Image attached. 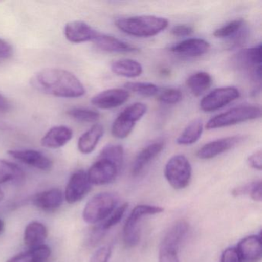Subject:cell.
Here are the masks:
<instances>
[{"label": "cell", "mask_w": 262, "mask_h": 262, "mask_svg": "<svg viewBox=\"0 0 262 262\" xmlns=\"http://www.w3.org/2000/svg\"><path fill=\"white\" fill-rule=\"evenodd\" d=\"M187 86L194 96H200L209 90L212 84V78L205 72H198L188 77Z\"/></svg>", "instance_id": "27"}, {"label": "cell", "mask_w": 262, "mask_h": 262, "mask_svg": "<svg viewBox=\"0 0 262 262\" xmlns=\"http://www.w3.org/2000/svg\"><path fill=\"white\" fill-rule=\"evenodd\" d=\"M13 48L11 44L4 39H0V62L8 60L13 56Z\"/></svg>", "instance_id": "39"}, {"label": "cell", "mask_w": 262, "mask_h": 262, "mask_svg": "<svg viewBox=\"0 0 262 262\" xmlns=\"http://www.w3.org/2000/svg\"><path fill=\"white\" fill-rule=\"evenodd\" d=\"M128 206V204L125 202V203L122 204L121 206H119V208L115 209L114 211L107 217L106 220L101 225L102 229L106 231L107 230L110 229L115 225H117L123 217Z\"/></svg>", "instance_id": "34"}, {"label": "cell", "mask_w": 262, "mask_h": 262, "mask_svg": "<svg viewBox=\"0 0 262 262\" xmlns=\"http://www.w3.org/2000/svg\"><path fill=\"white\" fill-rule=\"evenodd\" d=\"M129 96V93L124 89H110L93 96L91 103L101 110H111L123 105Z\"/></svg>", "instance_id": "12"}, {"label": "cell", "mask_w": 262, "mask_h": 262, "mask_svg": "<svg viewBox=\"0 0 262 262\" xmlns=\"http://www.w3.org/2000/svg\"><path fill=\"white\" fill-rule=\"evenodd\" d=\"M99 159L110 161L120 169L124 161L123 147L120 145H115V144L107 145L101 151Z\"/></svg>", "instance_id": "30"}, {"label": "cell", "mask_w": 262, "mask_h": 262, "mask_svg": "<svg viewBox=\"0 0 262 262\" xmlns=\"http://www.w3.org/2000/svg\"><path fill=\"white\" fill-rule=\"evenodd\" d=\"M118 200L111 193H99L85 205L82 219L86 223L95 225L106 219L114 211Z\"/></svg>", "instance_id": "5"}, {"label": "cell", "mask_w": 262, "mask_h": 262, "mask_svg": "<svg viewBox=\"0 0 262 262\" xmlns=\"http://www.w3.org/2000/svg\"><path fill=\"white\" fill-rule=\"evenodd\" d=\"M171 34L177 37H185L192 34L194 29L191 26L178 25L173 27L171 30Z\"/></svg>", "instance_id": "41"}, {"label": "cell", "mask_w": 262, "mask_h": 262, "mask_svg": "<svg viewBox=\"0 0 262 262\" xmlns=\"http://www.w3.org/2000/svg\"><path fill=\"white\" fill-rule=\"evenodd\" d=\"M119 168L110 161L99 159L87 171L92 185H104L111 183L117 177Z\"/></svg>", "instance_id": "10"}, {"label": "cell", "mask_w": 262, "mask_h": 262, "mask_svg": "<svg viewBox=\"0 0 262 262\" xmlns=\"http://www.w3.org/2000/svg\"><path fill=\"white\" fill-rule=\"evenodd\" d=\"M192 168L188 159L183 155L171 157L165 167V179L176 190L184 189L191 182Z\"/></svg>", "instance_id": "6"}, {"label": "cell", "mask_w": 262, "mask_h": 262, "mask_svg": "<svg viewBox=\"0 0 262 262\" xmlns=\"http://www.w3.org/2000/svg\"><path fill=\"white\" fill-rule=\"evenodd\" d=\"M236 248L244 262H259L261 260L262 245L260 234L244 237L238 242Z\"/></svg>", "instance_id": "15"}, {"label": "cell", "mask_w": 262, "mask_h": 262, "mask_svg": "<svg viewBox=\"0 0 262 262\" xmlns=\"http://www.w3.org/2000/svg\"><path fill=\"white\" fill-rule=\"evenodd\" d=\"M204 126L202 119H195L191 121L176 139L180 145H190L196 143L202 137Z\"/></svg>", "instance_id": "26"}, {"label": "cell", "mask_w": 262, "mask_h": 262, "mask_svg": "<svg viewBox=\"0 0 262 262\" xmlns=\"http://www.w3.org/2000/svg\"><path fill=\"white\" fill-rule=\"evenodd\" d=\"M179 251L168 248H160L159 262H180L178 255Z\"/></svg>", "instance_id": "38"}, {"label": "cell", "mask_w": 262, "mask_h": 262, "mask_svg": "<svg viewBox=\"0 0 262 262\" xmlns=\"http://www.w3.org/2000/svg\"><path fill=\"white\" fill-rule=\"evenodd\" d=\"M210 47L209 42L205 39L191 38L173 46L171 51L186 57H199L206 54L209 51Z\"/></svg>", "instance_id": "16"}, {"label": "cell", "mask_w": 262, "mask_h": 262, "mask_svg": "<svg viewBox=\"0 0 262 262\" xmlns=\"http://www.w3.org/2000/svg\"><path fill=\"white\" fill-rule=\"evenodd\" d=\"M238 60L241 64L246 68L254 69V70H257L261 68L262 61V47L261 45L253 48L248 49L241 52L238 55Z\"/></svg>", "instance_id": "29"}, {"label": "cell", "mask_w": 262, "mask_h": 262, "mask_svg": "<svg viewBox=\"0 0 262 262\" xmlns=\"http://www.w3.org/2000/svg\"><path fill=\"white\" fill-rule=\"evenodd\" d=\"M11 108V104L7 100V98L0 94V112L5 113Z\"/></svg>", "instance_id": "44"}, {"label": "cell", "mask_w": 262, "mask_h": 262, "mask_svg": "<svg viewBox=\"0 0 262 262\" xmlns=\"http://www.w3.org/2000/svg\"><path fill=\"white\" fill-rule=\"evenodd\" d=\"M92 185L86 171L78 170L70 177L66 188L64 197L69 204L76 203L90 192Z\"/></svg>", "instance_id": "9"}, {"label": "cell", "mask_w": 262, "mask_h": 262, "mask_svg": "<svg viewBox=\"0 0 262 262\" xmlns=\"http://www.w3.org/2000/svg\"><path fill=\"white\" fill-rule=\"evenodd\" d=\"M220 262H244L236 247L226 248L221 255Z\"/></svg>", "instance_id": "37"}, {"label": "cell", "mask_w": 262, "mask_h": 262, "mask_svg": "<svg viewBox=\"0 0 262 262\" xmlns=\"http://www.w3.org/2000/svg\"><path fill=\"white\" fill-rule=\"evenodd\" d=\"M248 165L254 169L261 171L262 169V152L260 150L253 153L248 156L247 159Z\"/></svg>", "instance_id": "40"}, {"label": "cell", "mask_w": 262, "mask_h": 262, "mask_svg": "<svg viewBox=\"0 0 262 262\" xmlns=\"http://www.w3.org/2000/svg\"><path fill=\"white\" fill-rule=\"evenodd\" d=\"M165 148L163 140H158L147 145L136 156L132 167V173L133 176H138L145 167H146L155 158L157 157Z\"/></svg>", "instance_id": "17"}, {"label": "cell", "mask_w": 262, "mask_h": 262, "mask_svg": "<svg viewBox=\"0 0 262 262\" xmlns=\"http://www.w3.org/2000/svg\"><path fill=\"white\" fill-rule=\"evenodd\" d=\"M8 154L22 163L42 171H50L53 168V162L51 159L36 150H10Z\"/></svg>", "instance_id": "13"}, {"label": "cell", "mask_w": 262, "mask_h": 262, "mask_svg": "<svg viewBox=\"0 0 262 262\" xmlns=\"http://www.w3.org/2000/svg\"><path fill=\"white\" fill-rule=\"evenodd\" d=\"M189 231V225L185 221H179L170 228L162 239L160 248L179 251L180 245Z\"/></svg>", "instance_id": "21"}, {"label": "cell", "mask_w": 262, "mask_h": 262, "mask_svg": "<svg viewBox=\"0 0 262 262\" xmlns=\"http://www.w3.org/2000/svg\"><path fill=\"white\" fill-rule=\"evenodd\" d=\"M125 90L144 96H154L159 94V88L150 82H128L125 84Z\"/></svg>", "instance_id": "31"}, {"label": "cell", "mask_w": 262, "mask_h": 262, "mask_svg": "<svg viewBox=\"0 0 262 262\" xmlns=\"http://www.w3.org/2000/svg\"><path fill=\"white\" fill-rule=\"evenodd\" d=\"M244 25H245V21L243 19H234L216 30L213 35L214 37L220 38V39H225V38L231 39L243 28Z\"/></svg>", "instance_id": "32"}, {"label": "cell", "mask_w": 262, "mask_h": 262, "mask_svg": "<svg viewBox=\"0 0 262 262\" xmlns=\"http://www.w3.org/2000/svg\"><path fill=\"white\" fill-rule=\"evenodd\" d=\"M24 171L16 164L0 160V184L8 182H22L24 180Z\"/></svg>", "instance_id": "28"}, {"label": "cell", "mask_w": 262, "mask_h": 262, "mask_svg": "<svg viewBox=\"0 0 262 262\" xmlns=\"http://www.w3.org/2000/svg\"><path fill=\"white\" fill-rule=\"evenodd\" d=\"M67 114L75 120L82 122H96L100 118L99 112L85 108H73L68 110Z\"/></svg>", "instance_id": "33"}, {"label": "cell", "mask_w": 262, "mask_h": 262, "mask_svg": "<svg viewBox=\"0 0 262 262\" xmlns=\"http://www.w3.org/2000/svg\"><path fill=\"white\" fill-rule=\"evenodd\" d=\"M116 26L125 34L136 37L148 38L156 36L167 29L168 21L160 16H132L117 19Z\"/></svg>", "instance_id": "2"}, {"label": "cell", "mask_w": 262, "mask_h": 262, "mask_svg": "<svg viewBox=\"0 0 262 262\" xmlns=\"http://www.w3.org/2000/svg\"><path fill=\"white\" fill-rule=\"evenodd\" d=\"M163 211V208L156 205H139L135 207L124 225L123 242L125 246L133 248L140 242V223L142 217Z\"/></svg>", "instance_id": "4"}, {"label": "cell", "mask_w": 262, "mask_h": 262, "mask_svg": "<svg viewBox=\"0 0 262 262\" xmlns=\"http://www.w3.org/2000/svg\"><path fill=\"white\" fill-rule=\"evenodd\" d=\"M254 184V182H251V183L246 184L245 185H242V186L237 187V188L233 189V191H231V194H232V195L235 196V197L246 195V194L250 195V193H251V190H252Z\"/></svg>", "instance_id": "42"}, {"label": "cell", "mask_w": 262, "mask_h": 262, "mask_svg": "<svg viewBox=\"0 0 262 262\" xmlns=\"http://www.w3.org/2000/svg\"><path fill=\"white\" fill-rule=\"evenodd\" d=\"M113 73L125 78H136L143 73V68L138 61L131 59H122L115 61L111 65Z\"/></svg>", "instance_id": "25"}, {"label": "cell", "mask_w": 262, "mask_h": 262, "mask_svg": "<svg viewBox=\"0 0 262 262\" xmlns=\"http://www.w3.org/2000/svg\"><path fill=\"white\" fill-rule=\"evenodd\" d=\"M112 255V248L110 245L101 247L90 258V262H108Z\"/></svg>", "instance_id": "36"}, {"label": "cell", "mask_w": 262, "mask_h": 262, "mask_svg": "<svg viewBox=\"0 0 262 262\" xmlns=\"http://www.w3.org/2000/svg\"><path fill=\"white\" fill-rule=\"evenodd\" d=\"M4 222H3V220H1L0 219V234H1V233L3 232V231H4Z\"/></svg>", "instance_id": "45"}, {"label": "cell", "mask_w": 262, "mask_h": 262, "mask_svg": "<svg viewBox=\"0 0 262 262\" xmlns=\"http://www.w3.org/2000/svg\"><path fill=\"white\" fill-rule=\"evenodd\" d=\"M243 136H234L222 138L208 142L202 147L196 153L199 159L207 160L217 157L219 155L234 148L243 141Z\"/></svg>", "instance_id": "11"}, {"label": "cell", "mask_w": 262, "mask_h": 262, "mask_svg": "<svg viewBox=\"0 0 262 262\" xmlns=\"http://www.w3.org/2000/svg\"><path fill=\"white\" fill-rule=\"evenodd\" d=\"M73 136L71 128L65 125H58L50 128L41 139L42 146L52 149L62 148L67 145Z\"/></svg>", "instance_id": "18"}, {"label": "cell", "mask_w": 262, "mask_h": 262, "mask_svg": "<svg viewBox=\"0 0 262 262\" xmlns=\"http://www.w3.org/2000/svg\"><path fill=\"white\" fill-rule=\"evenodd\" d=\"M63 200L62 191L59 188H52L36 194L33 198V204L42 211L53 212L60 208Z\"/></svg>", "instance_id": "19"}, {"label": "cell", "mask_w": 262, "mask_h": 262, "mask_svg": "<svg viewBox=\"0 0 262 262\" xmlns=\"http://www.w3.org/2000/svg\"><path fill=\"white\" fill-rule=\"evenodd\" d=\"M4 191H2V190L0 189V202L4 199Z\"/></svg>", "instance_id": "46"}, {"label": "cell", "mask_w": 262, "mask_h": 262, "mask_svg": "<svg viewBox=\"0 0 262 262\" xmlns=\"http://www.w3.org/2000/svg\"><path fill=\"white\" fill-rule=\"evenodd\" d=\"M250 196L253 200L257 201V202H260L262 200V185L260 181L254 182Z\"/></svg>", "instance_id": "43"}, {"label": "cell", "mask_w": 262, "mask_h": 262, "mask_svg": "<svg viewBox=\"0 0 262 262\" xmlns=\"http://www.w3.org/2000/svg\"><path fill=\"white\" fill-rule=\"evenodd\" d=\"M158 99L162 103L173 105L182 101V93L178 89H166L159 93Z\"/></svg>", "instance_id": "35"}, {"label": "cell", "mask_w": 262, "mask_h": 262, "mask_svg": "<svg viewBox=\"0 0 262 262\" xmlns=\"http://www.w3.org/2000/svg\"><path fill=\"white\" fill-rule=\"evenodd\" d=\"M98 33L86 23L79 20L68 23L64 29L66 38L73 43L93 42Z\"/></svg>", "instance_id": "14"}, {"label": "cell", "mask_w": 262, "mask_h": 262, "mask_svg": "<svg viewBox=\"0 0 262 262\" xmlns=\"http://www.w3.org/2000/svg\"><path fill=\"white\" fill-rule=\"evenodd\" d=\"M103 134V126L100 124H95L79 138L78 142L79 151L85 155L93 152L96 149Z\"/></svg>", "instance_id": "22"}, {"label": "cell", "mask_w": 262, "mask_h": 262, "mask_svg": "<svg viewBox=\"0 0 262 262\" xmlns=\"http://www.w3.org/2000/svg\"><path fill=\"white\" fill-rule=\"evenodd\" d=\"M32 87L37 91L56 97H82L85 89L73 73L58 68H47L33 75L30 79Z\"/></svg>", "instance_id": "1"}, {"label": "cell", "mask_w": 262, "mask_h": 262, "mask_svg": "<svg viewBox=\"0 0 262 262\" xmlns=\"http://www.w3.org/2000/svg\"><path fill=\"white\" fill-rule=\"evenodd\" d=\"M240 97V92L235 87H222L208 93L200 102V108L206 113L216 111Z\"/></svg>", "instance_id": "8"}, {"label": "cell", "mask_w": 262, "mask_h": 262, "mask_svg": "<svg viewBox=\"0 0 262 262\" xmlns=\"http://www.w3.org/2000/svg\"><path fill=\"white\" fill-rule=\"evenodd\" d=\"M51 253V248L43 244L13 256L7 262H46L50 258Z\"/></svg>", "instance_id": "24"}, {"label": "cell", "mask_w": 262, "mask_h": 262, "mask_svg": "<svg viewBox=\"0 0 262 262\" xmlns=\"http://www.w3.org/2000/svg\"><path fill=\"white\" fill-rule=\"evenodd\" d=\"M93 42L98 48L108 53H134L139 50L134 46L130 45L114 36L103 33H98Z\"/></svg>", "instance_id": "20"}, {"label": "cell", "mask_w": 262, "mask_h": 262, "mask_svg": "<svg viewBox=\"0 0 262 262\" xmlns=\"http://www.w3.org/2000/svg\"><path fill=\"white\" fill-rule=\"evenodd\" d=\"M147 106L142 102H136L125 108L116 118L112 126V134L119 139L128 137L134 129L138 121L146 113Z\"/></svg>", "instance_id": "7"}, {"label": "cell", "mask_w": 262, "mask_h": 262, "mask_svg": "<svg viewBox=\"0 0 262 262\" xmlns=\"http://www.w3.org/2000/svg\"><path fill=\"white\" fill-rule=\"evenodd\" d=\"M48 236V230L45 225L39 222H32L27 225L24 231V242L30 248L40 246Z\"/></svg>", "instance_id": "23"}, {"label": "cell", "mask_w": 262, "mask_h": 262, "mask_svg": "<svg viewBox=\"0 0 262 262\" xmlns=\"http://www.w3.org/2000/svg\"><path fill=\"white\" fill-rule=\"evenodd\" d=\"M261 116V110L256 105H240L214 116L207 122L208 130L231 126L247 121L254 120Z\"/></svg>", "instance_id": "3"}]
</instances>
